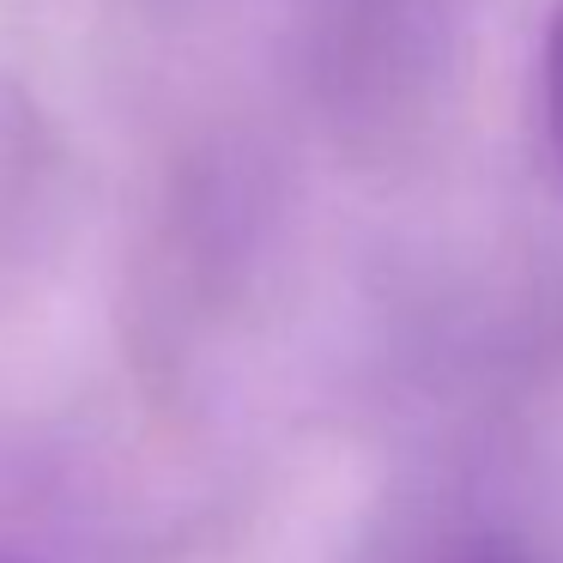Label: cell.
<instances>
[{
    "label": "cell",
    "mask_w": 563,
    "mask_h": 563,
    "mask_svg": "<svg viewBox=\"0 0 563 563\" xmlns=\"http://www.w3.org/2000/svg\"><path fill=\"white\" fill-rule=\"evenodd\" d=\"M62 146L19 86H0V279L19 273L55 231Z\"/></svg>",
    "instance_id": "obj_1"
},
{
    "label": "cell",
    "mask_w": 563,
    "mask_h": 563,
    "mask_svg": "<svg viewBox=\"0 0 563 563\" xmlns=\"http://www.w3.org/2000/svg\"><path fill=\"white\" fill-rule=\"evenodd\" d=\"M442 563H539L521 539H503V533H478V539H461Z\"/></svg>",
    "instance_id": "obj_3"
},
{
    "label": "cell",
    "mask_w": 563,
    "mask_h": 563,
    "mask_svg": "<svg viewBox=\"0 0 563 563\" xmlns=\"http://www.w3.org/2000/svg\"><path fill=\"white\" fill-rule=\"evenodd\" d=\"M0 563H31V558H19V551H0Z\"/></svg>",
    "instance_id": "obj_4"
},
{
    "label": "cell",
    "mask_w": 563,
    "mask_h": 563,
    "mask_svg": "<svg viewBox=\"0 0 563 563\" xmlns=\"http://www.w3.org/2000/svg\"><path fill=\"white\" fill-rule=\"evenodd\" d=\"M539 115H545L551 158L563 170V0L545 19V43H539Z\"/></svg>",
    "instance_id": "obj_2"
}]
</instances>
